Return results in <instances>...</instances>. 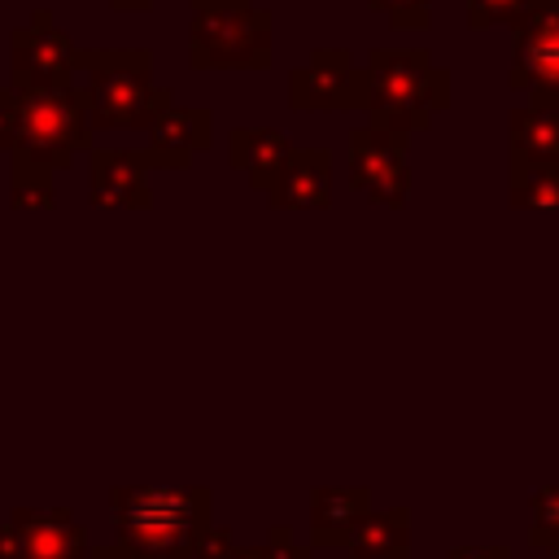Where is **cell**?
<instances>
[{
    "mask_svg": "<svg viewBox=\"0 0 559 559\" xmlns=\"http://www.w3.org/2000/svg\"><path fill=\"white\" fill-rule=\"evenodd\" d=\"M87 122L92 131H148L170 109V92L153 83V57L144 48H83Z\"/></svg>",
    "mask_w": 559,
    "mask_h": 559,
    "instance_id": "cell-1",
    "label": "cell"
},
{
    "mask_svg": "<svg viewBox=\"0 0 559 559\" xmlns=\"http://www.w3.org/2000/svg\"><path fill=\"white\" fill-rule=\"evenodd\" d=\"M445 100L450 74L424 48H376L367 57V109L376 127L397 135L424 131Z\"/></svg>",
    "mask_w": 559,
    "mask_h": 559,
    "instance_id": "cell-2",
    "label": "cell"
},
{
    "mask_svg": "<svg viewBox=\"0 0 559 559\" xmlns=\"http://www.w3.org/2000/svg\"><path fill=\"white\" fill-rule=\"evenodd\" d=\"M92 140L87 122V92L83 87H44V92H17V140L13 157L66 170Z\"/></svg>",
    "mask_w": 559,
    "mask_h": 559,
    "instance_id": "cell-3",
    "label": "cell"
},
{
    "mask_svg": "<svg viewBox=\"0 0 559 559\" xmlns=\"http://www.w3.org/2000/svg\"><path fill=\"white\" fill-rule=\"evenodd\" d=\"M192 66L258 70L271 61V13L249 0H192Z\"/></svg>",
    "mask_w": 559,
    "mask_h": 559,
    "instance_id": "cell-4",
    "label": "cell"
},
{
    "mask_svg": "<svg viewBox=\"0 0 559 559\" xmlns=\"http://www.w3.org/2000/svg\"><path fill=\"white\" fill-rule=\"evenodd\" d=\"M9 48H13V70H9L13 92L70 87L79 70V52H83L61 26H52L48 9H35L31 22L9 35Z\"/></svg>",
    "mask_w": 559,
    "mask_h": 559,
    "instance_id": "cell-5",
    "label": "cell"
},
{
    "mask_svg": "<svg viewBox=\"0 0 559 559\" xmlns=\"http://www.w3.org/2000/svg\"><path fill=\"white\" fill-rule=\"evenodd\" d=\"M293 109H367V70L345 48H319L288 74Z\"/></svg>",
    "mask_w": 559,
    "mask_h": 559,
    "instance_id": "cell-6",
    "label": "cell"
},
{
    "mask_svg": "<svg viewBox=\"0 0 559 559\" xmlns=\"http://www.w3.org/2000/svg\"><path fill=\"white\" fill-rule=\"evenodd\" d=\"M349 183L367 192L376 205H402L411 188L406 170V135L384 131L376 122L358 127L349 135Z\"/></svg>",
    "mask_w": 559,
    "mask_h": 559,
    "instance_id": "cell-7",
    "label": "cell"
},
{
    "mask_svg": "<svg viewBox=\"0 0 559 559\" xmlns=\"http://www.w3.org/2000/svg\"><path fill=\"white\" fill-rule=\"evenodd\" d=\"M201 493L135 489L122 498V524L140 546H179L201 520Z\"/></svg>",
    "mask_w": 559,
    "mask_h": 559,
    "instance_id": "cell-8",
    "label": "cell"
},
{
    "mask_svg": "<svg viewBox=\"0 0 559 559\" xmlns=\"http://www.w3.org/2000/svg\"><path fill=\"white\" fill-rule=\"evenodd\" d=\"M511 87L559 92V0H533L515 26V74Z\"/></svg>",
    "mask_w": 559,
    "mask_h": 559,
    "instance_id": "cell-9",
    "label": "cell"
},
{
    "mask_svg": "<svg viewBox=\"0 0 559 559\" xmlns=\"http://www.w3.org/2000/svg\"><path fill=\"white\" fill-rule=\"evenodd\" d=\"M148 170H153V157L140 148H92V179H87L92 205H105V210L148 205L153 201Z\"/></svg>",
    "mask_w": 559,
    "mask_h": 559,
    "instance_id": "cell-10",
    "label": "cell"
},
{
    "mask_svg": "<svg viewBox=\"0 0 559 559\" xmlns=\"http://www.w3.org/2000/svg\"><path fill=\"white\" fill-rule=\"evenodd\" d=\"M210 135H214V114L210 109H179V105H170L166 114L153 118L144 153L153 157V166L183 170L201 148H210Z\"/></svg>",
    "mask_w": 559,
    "mask_h": 559,
    "instance_id": "cell-11",
    "label": "cell"
},
{
    "mask_svg": "<svg viewBox=\"0 0 559 559\" xmlns=\"http://www.w3.org/2000/svg\"><path fill=\"white\" fill-rule=\"evenodd\" d=\"M280 210H323L332 201V153L328 148H293L266 188Z\"/></svg>",
    "mask_w": 559,
    "mask_h": 559,
    "instance_id": "cell-12",
    "label": "cell"
},
{
    "mask_svg": "<svg viewBox=\"0 0 559 559\" xmlns=\"http://www.w3.org/2000/svg\"><path fill=\"white\" fill-rule=\"evenodd\" d=\"M511 162H559V92H528L511 114Z\"/></svg>",
    "mask_w": 559,
    "mask_h": 559,
    "instance_id": "cell-13",
    "label": "cell"
},
{
    "mask_svg": "<svg viewBox=\"0 0 559 559\" xmlns=\"http://www.w3.org/2000/svg\"><path fill=\"white\" fill-rule=\"evenodd\" d=\"M288 153H293V144L284 131H271V127H236L231 131V166L262 192L275 183Z\"/></svg>",
    "mask_w": 559,
    "mask_h": 559,
    "instance_id": "cell-14",
    "label": "cell"
},
{
    "mask_svg": "<svg viewBox=\"0 0 559 559\" xmlns=\"http://www.w3.org/2000/svg\"><path fill=\"white\" fill-rule=\"evenodd\" d=\"M511 201L528 210H559V162H511Z\"/></svg>",
    "mask_w": 559,
    "mask_h": 559,
    "instance_id": "cell-15",
    "label": "cell"
},
{
    "mask_svg": "<svg viewBox=\"0 0 559 559\" xmlns=\"http://www.w3.org/2000/svg\"><path fill=\"white\" fill-rule=\"evenodd\" d=\"M362 502H367V493L362 489H319L314 493V507H310V515H314V533L323 537V542H332V537H345L358 520H362Z\"/></svg>",
    "mask_w": 559,
    "mask_h": 559,
    "instance_id": "cell-16",
    "label": "cell"
},
{
    "mask_svg": "<svg viewBox=\"0 0 559 559\" xmlns=\"http://www.w3.org/2000/svg\"><path fill=\"white\" fill-rule=\"evenodd\" d=\"M9 201H13V210H48V205L57 201L52 170L31 166V162H17V157H13V183H9Z\"/></svg>",
    "mask_w": 559,
    "mask_h": 559,
    "instance_id": "cell-17",
    "label": "cell"
},
{
    "mask_svg": "<svg viewBox=\"0 0 559 559\" xmlns=\"http://www.w3.org/2000/svg\"><path fill=\"white\" fill-rule=\"evenodd\" d=\"M533 0H467L472 26H520Z\"/></svg>",
    "mask_w": 559,
    "mask_h": 559,
    "instance_id": "cell-18",
    "label": "cell"
},
{
    "mask_svg": "<svg viewBox=\"0 0 559 559\" xmlns=\"http://www.w3.org/2000/svg\"><path fill=\"white\" fill-rule=\"evenodd\" d=\"M380 13H389V22L397 31H415L428 26V0H371Z\"/></svg>",
    "mask_w": 559,
    "mask_h": 559,
    "instance_id": "cell-19",
    "label": "cell"
},
{
    "mask_svg": "<svg viewBox=\"0 0 559 559\" xmlns=\"http://www.w3.org/2000/svg\"><path fill=\"white\" fill-rule=\"evenodd\" d=\"M17 140V92L0 87V148H13Z\"/></svg>",
    "mask_w": 559,
    "mask_h": 559,
    "instance_id": "cell-20",
    "label": "cell"
},
{
    "mask_svg": "<svg viewBox=\"0 0 559 559\" xmlns=\"http://www.w3.org/2000/svg\"><path fill=\"white\" fill-rule=\"evenodd\" d=\"M533 511H537V533H542L546 524L559 528V489H542L537 502H533Z\"/></svg>",
    "mask_w": 559,
    "mask_h": 559,
    "instance_id": "cell-21",
    "label": "cell"
},
{
    "mask_svg": "<svg viewBox=\"0 0 559 559\" xmlns=\"http://www.w3.org/2000/svg\"><path fill=\"white\" fill-rule=\"evenodd\" d=\"M109 4H114V9H148L153 0H109Z\"/></svg>",
    "mask_w": 559,
    "mask_h": 559,
    "instance_id": "cell-22",
    "label": "cell"
}]
</instances>
